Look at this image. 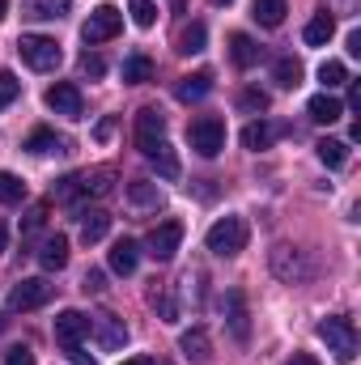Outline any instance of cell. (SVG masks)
Returning <instances> with one entry per match:
<instances>
[{
    "label": "cell",
    "instance_id": "obj_50",
    "mask_svg": "<svg viewBox=\"0 0 361 365\" xmlns=\"http://www.w3.org/2000/svg\"><path fill=\"white\" fill-rule=\"evenodd\" d=\"M213 4H234V0H213Z\"/></svg>",
    "mask_w": 361,
    "mask_h": 365
},
{
    "label": "cell",
    "instance_id": "obj_46",
    "mask_svg": "<svg viewBox=\"0 0 361 365\" xmlns=\"http://www.w3.org/2000/svg\"><path fill=\"white\" fill-rule=\"evenodd\" d=\"M123 365H153V357H128Z\"/></svg>",
    "mask_w": 361,
    "mask_h": 365
},
{
    "label": "cell",
    "instance_id": "obj_31",
    "mask_svg": "<svg viewBox=\"0 0 361 365\" xmlns=\"http://www.w3.org/2000/svg\"><path fill=\"white\" fill-rule=\"evenodd\" d=\"M319 162L332 166V170H340L349 162V145L345 140H319Z\"/></svg>",
    "mask_w": 361,
    "mask_h": 365
},
{
    "label": "cell",
    "instance_id": "obj_6",
    "mask_svg": "<svg viewBox=\"0 0 361 365\" xmlns=\"http://www.w3.org/2000/svg\"><path fill=\"white\" fill-rule=\"evenodd\" d=\"M162 140H166V115L158 106H141L136 110V149L149 158Z\"/></svg>",
    "mask_w": 361,
    "mask_h": 365
},
{
    "label": "cell",
    "instance_id": "obj_30",
    "mask_svg": "<svg viewBox=\"0 0 361 365\" xmlns=\"http://www.w3.org/2000/svg\"><path fill=\"white\" fill-rule=\"evenodd\" d=\"M149 162L158 166V175H162V179H179V158H175V149H171L166 140L149 153Z\"/></svg>",
    "mask_w": 361,
    "mask_h": 365
},
{
    "label": "cell",
    "instance_id": "obj_43",
    "mask_svg": "<svg viewBox=\"0 0 361 365\" xmlns=\"http://www.w3.org/2000/svg\"><path fill=\"white\" fill-rule=\"evenodd\" d=\"M349 56H361V30H349Z\"/></svg>",
    "mask_w": 361,
    "mask_h": 365
},
{
    "label": "cell",
    "instance_id": "obj_25",
    "mask_svg": "<svg viewBox=\"0 0 361 365\" xmlns=\"http://www.w3.org/2000/svg\"><path fill=\"white\" fill-rule=\"evenodd\" d=\"M272 81H276L280 90H298V86H302V64H298L293 56H280V60L272 64Z\"/></svg>",
    "mask_w": 361,
    "mask_h": 365
},
{
    "label": "cell",
    "instance_id": "obj_23",
    "mask_svg": "<svg viewBox=\"0 0 361 365\" xmlns=\"http://www.w3.org/2000/svg\"><path fill=\"white\" fill-rule=\"evenodd\" d=\"M332 34H336V17H332V13H315V17L306 21V30H302V38H306L310 47H323Z\"/></svg>",
    "mask_w": 361,
    "mask_h": 365
},
{
    "label": "cell",
    "instance_id": "obj_42",
    "mask_svg": "<svg viewBox=\"0 0 361 365\" xmlns=\"http://www.w3.org/2000/svg\"><path fill=\"white\" fill-rule=\"evenodd\" d=\"M68 357H73V365H98L90 353H81V344H77V349H68Z\"/></svg>",
    "mask_w": 361,
    "mask_h": 365
},
{
    "label": "cell",
    "instance_id": "obj_10",
    "mask_svg": "<svg viewBox=\"0 0 361 365\" xmlns=\"http://www.w3.org/2000/svg\"><path fill=\"white\" fill-rule=\"evenodd\" d=\"M47 106H51L56 115H64V119H81V110H86L81 90H77L73 81H56V86L47 90Z\"/></svg>",
    "mask_w": 361,
    "mask_h": 365
},
{
    "label": "cell",
    "instance_id": "obj_5",
    "mask_svg": "<svg viewBox=\"0 0 361 365\" xmlns=\"http://www.w3.org/2000/svg\"><path fill=\"white\" fill-rule=\"evenodd\" d=\"M119 30H123V13L115 4H98L90 13V21L81 26V38H86V47H98V43H111Z\"/></svg>",
    "mask_w": 361,
    "mask_h": 365
},
{
    "label": "cell",
    "instance_id": "obj_29",
    "mask_svg": "<svg viewBox=\"0 0 361 365\" xmlns=\"http://www.w3.org/2000/svg\"><path fill=\"white\" fill-rule=\"evenodd\" d=\"M77 182H81V195H106L115 182V170H86L77 175Z\"/></svg>",
    "mask_w": 361,
    "mask_h": 365
},
{
    "label": "cell",
    "instance_id": "obj_40",
    "mask_svg": "<svg viewBox=\"0 0 361 365\" xmlns=\"http://www.w3.org/2000/svg\"><path fill=\"white\" fill-rule=\"evenodd\" d=\"M4 365H34V353H30L26 344H17V349L4 353Z\"/></svg>",
    "mask_w": 361,
    "mask_h": 365
},
{
    "label": "cell",
    "instance_id": "obj_35",
    "mask_svg": "<svg viewBox=\"0 0 361 365\" xmlns=\"http://www.w3.org/2000/svg\"><path fill=\"white\" fill-rule=\"evenodd\" d=\"M128 13H132V21H136L141 30H149V26L158 21V4H153V0H128Z\"/></svg>",
    "mask_w": 361,
    "mask_h": 365
},
{
    "label": "cell",
    "instance_id": "obj_38",
    "mask_svg": "<svg viewBox=\"0 0 361 365\" xmlns=\"http://www.w3.org/2000/svg\"><path fill=\"white\" fill-rule=\"evenodd\" d=\"M60 204H73V200H81V182H77V175H64V179L56 182V191H51Z\"/></svg>",
    "mask_w": 361,
    "mask_h": 365
},
{
    "label": "cell",
    "instance_id": "obj_15",
    "mask_svg": "<svg viewBox=\"0 0 361 365\" xmlns=\"http://www.w3.org/2000/svg\"><path fill=\"white\" fill-rule=\"evenodd\" d=\"M306 115H310L315 123H336V119H345V102L332 98V93H315V98L306 102Z\"/></svg>",
    "mask_w": 361,
    "mask_h": 365
},
{
    "label": "cell",
    "instance_id": "obj_33",
    "mask_svg": "<svg viewBox=\"0 0 361 365\" xmlns=\"http://www.w3.org/2000/svg\"><path fill=\"white\" fill-rule=\"evenodd\" d=\"M26 200V182L9 170H0V204H21Z\"/></svg>",
    "mask_w": 361,
    "mask_h": 365
},
{
    "label": "cell",
    "instance_id": "obj_12",
    "mask_svg": "<svg viewBox=\"0 0 361 365\" xmlns=\"http://www.w3.org/2000/svg\"><path fill=\"white\" fill-rule=\"evenodd\" d=\"M225 319H230L234 340H247V336H251V314H247V302H243V293H238V289H230V293H225Z\"/></svg>",
    "mask_w": 361,
    "mask_h": 365
},
{
    "label": "cell",
    "instance_id": "obj_22",
    "mask_svg": "<svg viewBox=\"0 0 361 365\" xmlns=\"http://www.w3.org/2000/svg\"><path fill=\"white\" fill-rule=\"evenodd\" d=\"M106 230H111V212H106V208L81 212V242H86V247H90V242H102Z\"/></svg>",
    "mask_w": 361,
    "mask_h": 365
},
{
    "label": "cell",
    "instance_id": "obj_7",
    "mask_svg": "<svg viewBox=\"0 0 361 365\" xmlns=\"http://www.w3.org/2000/svg\"><path fill=\"white\" fill-rule=\"evenodd\" d=\"M47 302H51V284H47L43 276H26V280H17L13 293H9V310H39V306H47Z\"/></svg>",
    "mask_w": 361,
    "mask_h": 365
},
{
    "label": "cell",
    "instance_id": "obj_1",
    "mask_svg": "<svg viewBox=\"0 0 361 365\" xmlns=\"http://www.w3.org/2000/svg\"><path fill=\"white\" fill-rule=\"evenodd\" d=\"M319 340L327 344V353L340 365H349L357 357V327H353V319H345V314L323 319V323H319Z\"/></svg>",
    "mask_w": 361,
    "mask_h": 365
},
{
    "label": "cell",
    "instance_id": "obj_16",
    "mask_svg": "<svg viewBox=\"0 0 361 365\" xmlns=\"http://www.w3.org/2000/svg\"><path fill=\"white\" fill-rule=\"evenodd\" d=\"M26 153H34V158L68 153V140H64V136H56L51 128H34V132H30V140H26Z\"/></svg>",
    "mask_w": 361,
    "mask_h": 365
},
{
    "label": "cell",
    "instance_id": "obj_19",
    "mask_svg": "<svg viewBox=\"0 0 361 365\" xmlns=\"http://www.w3.org/2000/svg\"><path fill=\"white\" fill-rule=\"evenodd\" d=\"M39 264H43V272H60L68 264V238L64 234H51L43 242V251H39Z\"/></svg>",
    "mask_w": 361,
    "mask_h": 365
},
{
    "label": "cell",
    "instance_id": "obj_14",
    "mask_svg": "<svg viewBox=\"0 0 361 365\" xmlns=\"http://www.w3.org/2000/svg\"><path fill=\"white\" fill-rule=\"evenodd\" d=\"M280 132H285L280 123H268V119H255V123H247V128H243V145H247L251 153H260V149H268V145L276 140V136H280Z\"/></svg>",
    "mask_w": 361,
    "mask_h": 365
},
{
    "label": "cell",
    "instance_id": "obj_39",
    "mask_svg": "<svg viewBox=\"0 0 361 365\" xmlns=\"http://www.w3.org/2000/svg\"><path fill=\"white\" fill-rule=\"evenodd\" d=\"M81 73H86V77H102V73H106L102 56H93V51H86V56H81Z\"/></svg>",
    "mask_w": 361,
    "mask_h": 365
},
{
    "label": "cell",
    "instance_id": "obj_3",
    "mask_svg": "<svg viewBox=\"0 0 361 365\" xmlns=\"http://www.w3.org/2000/svg\"><path fill=\"white\" fill-rule=\"evenodd\" d=\"M17 56H21V64H26V68H34V73H51V68H60V60H64L60 43H56V38H47V34H21Z\"/></svg>",
    "mask_w": 361,
    "mask_h": 365
},
{
    "label": "cell",
    "instance_id": "obj_8",
    "mask_svg": "<svg viewBox=\"0 0 361 365\" xmlns=\"http://www.w3.org/2000/svg\"><path fill=\"white\" fill-rule=\"evenodd\" d=\"M90 314H81V310H64V314H56V344H64V349H77L86 336H90Z\"/></svg>",
    "mask_w": 361,
    "mask_h": 365
},
{
    "label": "cell",
    "instance_id": "obj_45",
    "mask_svg": "<svg viewBox=\"0 0 361 365\" xmlns=\"http://www.w3.org/2000/svg\"><path fill=\"white\" fill-rule=\"evenodd\" d=\"M349 106H353V110H361V86H353V90H349Z\"/></svg>",
    "mask_w": 361,
    "mask_h": 365
},
{
    "label": "cell",
    "instance_id": "obj_41",
    "mask_svg": "<svg viewBox=\"0 0 361 365\" xmlns=\"http://www.w3.org/2000/svg\"><path fill=\"white\" fill-rule=\"evenodd\" d=\"M81 289H86V293H102V289H106V276H102L98 268H93V272H86V280H81Z\"/></svg>",
    "mask_w": 361,
    "mask_h": 365
},
{
    "label": "cell",
    "instance_id": "obj_26",
    "mask_svg": "<svg viewBox=\"0 0 361 365\" xmlns=\"http://www.w3.org/2000/svg\"><path fill=\"white\" fill-rule=\"evenodd\" d=\"M285 13H289L285 0H255V4H251V17H255L260 26H268V30H276V26L285 21Z\"/></svg>",
    "mask_w": 361,
    "mask_h": 365
},
{
    "label": "cell",
    "instance_id": "obj_48",
    "mask_svg": "<svg viewBox=\"0 0 361 365\" xmlns=\"http://www.w3.org/2000/svg\"><path fill=\"white\" fill-rule=\"evenodd\" d=\"M4 9H9V0H0V21H4Z\"/></svg>",
    "mask_w": 361,
    "mask_h": 365
},
{
    "label": "cell",
    "instance_id": "obj_17",
    "mask_svg": "<svg viewBox=\"0 0 361 365\" xmlns=\"http://www.w3.org/2000/svg\"><path fill=\"white\" fill-rule=\"evenodd\" d=\"M73 9V0H21V17L30 21H56Z\"/></svg>",
    "mask_w": 361,
    "mask_h": 365
},
{
    "label": "cell",
    "instance_id": "obj_44",
    "mask_svg": "<svg viewBox=\"0 0 361 365\" xmlns=\"http://www.w3.org/2000/svg\"><path fill=\"white\" fill-rule=\"evenodd\" d=\"M289 365H319V361H315L310 353H293V361H289Z\"/></svg>",
    "mask_w": 361,
    "mask_h": 365
},
{
    "label": "cell",
    "instance_id": "obj_37",
    "mask_svg": "<svg viewBox=\"0 0 361 365\" xmlns=\"http://www.w3.org/2000/svg\"><path fill=\"white\" fill-rule=\"evenodd\" d=\"M17 93H21V81H17L9 68H0V110H4V106H13V102H17Z\"/></svg>",
    "mask_w": 361,
    "mask_h": 365
},
{
    "label": "cell",
    "instance_id": "obj_4",
    "mask_svg": "<svg viewBox=\"0 0 361 365\" xmlns=\"http://www.w3.org/2000/svg\"><path fill=\"white\" fill-rule=\"evenodd\" d=\"M187 140H191V149H195L200 158H217V153L225 149V123H221L217 115H200V119H191Z\"/></svg>",
    "mask_w": 361,
    "mask_h": 365
},
{
    "label": "cell",
    "instance_id": "obj_24",
    "mask_svg": "<svg viewBox=\"0 0 361 365\" xmlns=\"http://www.w3.org/2000/svg\"><path fill=\"white\" fill-rule=\"evenodd\" d=\"M230 60H234L238 68H251V64L260 60L255 38H251V34H230Z\"/></svg>",
    "mask_w": 361,
    "mask_h": 365
},
{
    "label": "cell",
    "instance_id": "obj_32",
    "mask_svg": "<svg viewBox=\"0 0 361 365\" xmlns=\"http://www.w3.org/2000/svg\"><path fill=\"white\" fill-rule=\"evenodd\" d=\"M128 200H132L136 208H158V204H162V191H158L153 182H128Z\"/></svg>",
    "mask_w": 361,
    "mask_h": 365
},
{
    "label": "cell",
    "instance_id": "obj_2",
    "mask_svg": "<svg viewBox=\"0 0 361 365\" xmlns=\"http://www.w3.org/2000/svg\"><path fill=\"white\" fill-rule=\"evenodd\" d=\"M247 238H251V230H247V221L243 217H221V221H213V230H208V251L213 255H221V259H234L238 251H247Z\"/></svg>",
    "mask_w": 361,
    "mask_h": 365
},
{
    "label": "cell",
    "instance_id": "obj_49",
    "mask_svg": "<svg viewBox=\"0 0 361 365\" xmlns=\"http://www.w3.org/2000/svg\"><path fill=\"white\" fill-rule=\"evenodd\" d=\"M4 327H9V319H4V314H0V331H4Z\"/></svg>",
    "mask_w": 361,
    "mask_h": 365
},
{
    "label": "cell",
    "instance_id": "obj_27",
    "mask_svg": "<svg viewBox=\"0 0 361 365\" xmlns=\"http://www.w3.org/2000/svg\"><path fill=\"white\" fill-rule=\"evenodd\" d=\"M204 43H208V30H204V21H191V26H183V34H179V56H200V51H204Z\"/></svg>",
    "mask_w": 361,
    "mask_h": 365
},
{
    "label": "cell",
    "instance_id": "obj_47",
    "mask_svg": "<svg viewBox=\"0 0 361 365\" xmlns=\"http://www.w3.org/2000/svg\"><path fill=\"white\" fill-rule=\"evenodd\" d=\"M4 247H9V230L0 225V255H4Z\"/></svg>",
    "mask_w": 361,
    "mask_h": 365
},
{
    "label": "cell",
    "instance_id": "obj_34",
    "mask_svg": "<svg viewBox=\"0 0 361 365\" xmlns=\"http://www.w3.org/2000/svg\"><path fill=\"white\" fill-rule=\"evenodd\" d=\"M319 81H323L327 90H336V86L349 81V68H345L340 60H323V64H319Z\"/></svg>",
    "mask_w": 361,
    "mask_h": 365
},
{
    "label": "cell",
    "instance_id": "obj_18",
    "mask_svg": "<svg viewBox=\"0 0 361 365\" xmlns=\"http://www.w3.org/2000/svg\"><path fill=\"white\" fill-rule=\"evenodd\" d=\"M272 272L280 276V280H302L306 276V264H302V255L293 247H276L272 251Z\"/></svg>",
    "mask_w": 361,
    "mask_h": 365
},
{
    "label": "cell",
    "instance_id": "obj_28",
    "mask_svg": "<svg viewBox=\"0 0 361 365\" xmlns=\"http://www.w3.org/2000/svg\"><path fill=\"white\" fill-rule=\"evenodd\" d=\"M123 81H128V86L153 81V60H149V56H128V60H123Z\"/></svg>",
    "mask_w": 361,
    "mask_h": 365
},
{
    "label": "cell",
    "instance_id": "obj_9",
    "mask_svg": "<svg viewBox=\"0 0 361 365\" xmlns=\"http://www.w3.org/2000/svg\"><path fill=\"white\" fill-rule=\"evenodd\" d=\"M179 242H183V221H162V225L149 234V255H153L158 264H166V259H175Z\"/></svg>",
    "mask_w": 361,
    "mask_h": 365
},
{
    "label": "cell",
    "instance_id": "obj_11",
    "mask_svg": "<svg viewBox=\"0 0 361 365\" xmlns=\"http://www.w3.org/2000/svg\"><path fill=\"white\" fill-rule=\"evenodd\" d=\"M179 353L191 365H208V361H213V340H208V331H204V327L183 331V336H179Z\"/></svg>",
    "mask_w": 361,
    "mask_h": 365
},
{
    "label": "cell",
    "instance_id": "obj_13",
    "mask_svg": "<svg viewBox=\"0 0 361 365\" xmlns=\"http://www.w3.org/2000/svg\"><path fill=\"white\" fill-rule=\"evenodd\" d=\"M106 264H111V272H119V276H132V272H136V264H141V247H136L132 238H119V242L111 247V255H106Z\"/></svg>",
    "mask_w": 361,
    "mask_h": 365
},
{
    "label": "cell",
    "instance_id": "obj_21",
    "mask_svg": "<svg viewBox=\"0 0 361 365\" xmlns=\"http://www.w3.org/2000/svg\"><path fill=\"white\" fill-rule=\"evenodd\" d=\"M175 93H179V102H204V98L213 93V73H191V77H183L179 86H175Z\"/></svg>",
    "mask_w": 361,
    "mask_h": 365
},
{
    "label": "cell",
    "instance_id": "obj_20",
    "mask_svg": "<svg viewBox=\"0 0 361 365\" xmlns=\"http://www.w3.org/2000/svg\"><path fill=\"white\" fill-rule=\"evenodd\" d=\"M98 344L102 349H123L128 344V327H123V319H115V314H98Z\"/></svg>",
    "mask_w": 361,
    "mask_h": 365
},
{
    "label": "cell",
    "instance_id": "obj_36",
    "mask_svg": "<svg viewBox=\"0 0 361 365\" xmlns=\"http://www.w3.org/2000/svg\"><path fill=\"white\" fill-rule=\"evenodd\" d=\"M238 110H247V115H264V110H268V93L255 90V86H251V90H243V93H238Z\"/></svg>",
    "mask_w": 361,
    "mask_h": 365
}]
</instances>
